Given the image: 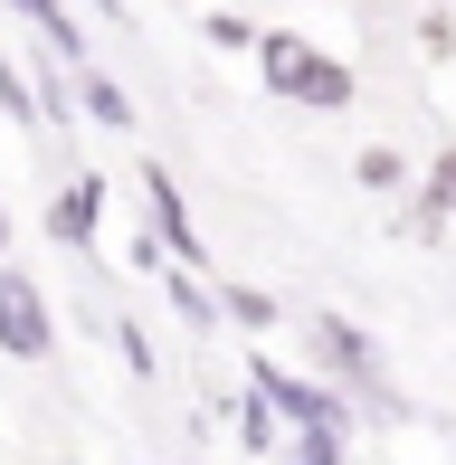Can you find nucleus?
I'll use <instances>...</instances> for the list:
<instances>
[{
	"instance_id": "3",
	"label": "nucleus",
	"mask_w": 456,
	"mask_h": 465,
	"mask_svg": "<svg viewBox=\"0 0 456 465\" xmlns=\"http://www.w3.org/2000/svg\"><path fill=\"white\" fill-rule=\"evenodd\" d=\"M48 304H38V285L19 276V266H0V351L10 361H48Z\"/></svg>"
},
{
	"instance_id": "2",
	"label": "nucleus",
	"mask_w": 456,
	"mask_h": 465,
	"mask_svg": "<svg viewBox=\"0 0 456 465\" xmlns=\"http://www.w3.org/2000/svg\"><path fill=\"white\" fill-rule=\"evenodd\" d=\"M257 390L304 428V465H333V437H342V409H333V399L304 390V380H295V371H276V361H257Z\"/></svg>"
},
{
	"instance_id": "5",
	"label": "nucleus",
	"mask_w": 456,
	"mask_h": 465,
	"mask_svg": "<svg viewBox=\"0 0 456 465\" xmlns=\"http://www.w3.org/2000/svg\"><path fill=\"white\" fill-rule=\"evenodd\" d=\"M95 200H105V190H95L86 172H76V181H67V200L48 209V228H57V238H67V247H86V238H95Z\"/></svg>"
},
{
	"instance_id": "4",
	"label": "nucleus",
	"mask_w": 456,
	"mask_h": 465,
	"mask_svg": "<svg viewBox=\"0 0 456 465\" xmlns=\"http://www.w3.org/2000/svg\"><path fill=\"white\" fill-rule=\"evenodd\" d=\"M304 332L323 342V361H333V371L352 380V390H371V399H381V371H371V351H362V332H352V323H333V313H314Z\"/></svg>"
},
{
	"instance_id": "1",
	"label": "nucleus",
	"mask_w": 456,
	"mask_h": 465,
	"mask_svg": "<svg viewBox=\"0 0 456 465\" xmlns=\"http://www.w3.org/2000/svg\"><path fill=\"white\" fill-rule=\"evenodd\" d=\"M266 86L276 95H295V104H352V76L333 67V57H314L304 38H266Z\"/></svg>"
},
{
	"instance_id": "7",
	"label": "nucleus",
	"mask_w": 456,
	"mask_h": 465,
	"mask_svg": "<svg viewBox=\"0 0 456 465\" xmlns=\"http://www.w3.org/2000/svg\"><path fill=\"white\" fill-rule=\"evenodd\" d=\"M19 10H29V19H38V29H48V38H57V48H76V29H67V10H57V0H19Z\"/></svg>"
},
{
	"instance_id": "9",
	"label": "nucleus",
	"mask_w": 456,
	"mask_h": 465,
	"mask_svg": "<svg viewBox=\"0 0 456 465\" xmlns=\"http://www.w3.org/2000/svg\"><path fill=\"white\" fill-rule=\"evenodd\" d=\"M0 247H10V219H0Z\"/></svg>"
},
{
	"instance_id": "6",
	"label": "nucleus",
	"mask_w": 456,
	"mask_h": 465,
	"mask_svg": "<svg viewBox=\"0 0 456 465\" xmlns=\"http://www.w3.org/2000/svg\"><path fill=\"white\" fill-rule=\"evenodd\" d=\"M143 200H153V228H162V238H172V247H181V257H191V266H200V238H191V219H181L172 181H162V172H143Z\"/></svg>"
},
{
	"instance_id": "8",
	"label": "nucleus",
	"mask_w": 456,
	"mask_h": 465,
	"mask_svg": "<svg viewBox=\"0 0 456 465\" xmlns=\"http://www.w3.org/2000/svg\"><path fill=\"white\" fill-rule=\"evenodd\" d=\"M428 200H438V209H456V143L438 153V172H428Z\"/></svg>"
}]
</instances>
